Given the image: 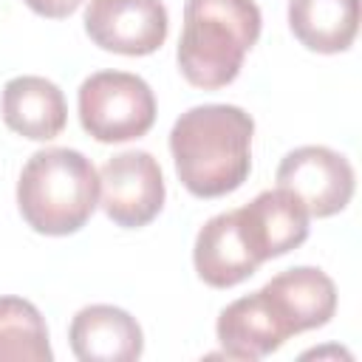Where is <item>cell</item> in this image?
<instances>
[{"instance_id": "6da1fadb", "label": "cell", "mask_w": 362, "mask_h": 362, "mask_svg": "<svg viewBox=\"0 0 362 362\" xmlns=\"http://www.w3.org/2000/svg\"><path fill=\"white\" fill-rule=\"evenodd\" d=\"M255 119L238 105H195L170 130V153L181 184L195 198L235 192L252 170Z\"/></svg>"}, {"instance_id": "2e32d148", "label": "cell", "mask_w": 362, "mask_h": 362, "mask_svg": "<svg viewBox=\"0 0 362 362\" xmlns=\"http://www.w3.org/2000/svg\"><path fill=\"white\" fill-rule=\"evenodd\" d=\"M34 14H40V17H51V20H62V17H68V14H74L79 6H82V0H23Z\"/></svg>"}, {"instance_id": "30bf717a", "label": "cell", "mask_w": 362, "mask_h": 362, "mask_svg": "<svg viewBox=\"0 0 362 362\" xmlns=\"http://www.w3.org/2000/svg\"><path fill=\"white\" fill-rule=\"evenodd\" d=\"M215 334H218L223 354L232 359H243V362H255V359L274 354L291 337L288 325L274 311L263 288L232 300L218 314Z\"/></svg>"}, {"instance_id": "4fadbf2b", "label": "cell", "mask_w": 362, "mask_h": 362, "mask_svg": "<svg viewBox=\"0 0 362 362\" xmlns=\"http://www.w3.org/2000/svg\"><path fill=\"white\" fill-rule=\"evenodd\" d=\"M192 263L198 277L212 288H232L257 272V257L249 252L235 209L212 215L195 235Z\"/></svg>"}, {"instance_id": "ba28073f", "label": "cell", "mask_w": 362, "mask_h": 362, "mask_svg": "<svg viewBox=\"0 0 362 362\" xmlns=\"http://www.w3.org/2000/svg\"><path fill=\"white\" fill-rule=\"evenodd\" d=\"M235 221L249 252L263 263L297 249L308 238L311 215L288 189L274 187L235 209Z\"/></svg>"}, {"instance_id": "7c38bea8", "label": "cell", "mask_w": 362, "mask_h": 362, "mask_svg": "<svg viewBox=\"0 0 362 362\" xmlns=\"http://www.w3.org/2000/svg\"><path fill=\"white\" fill-rule=\"evenodd\" d=\"M0 110L6 127L31 141H48L59 136L68 122V105L62 90L51 79L31 74L6 82Z\"/></svg>"}, {"instance_id": "5b68a950", "label": "cell", "mask_w": 362, "mask_h": 362, "mask_svg": "<svg viewBox=\"0 0 362 362\" xmlns=\"http://www.w3.org/2000/svg\"><path fill=\"white\" fill-rule=\"evenodd\" d=\"M277 187L288 189L311 218H328L342 212L356 187L351 161L322 144H305L283 156L277 167Z\"/></svg>"}, {"instance_id": "277c9868", "label": "cell", "mask_w": 362, "mask_h": 362, "mask_svg": "<svg viewBox=\"0 0 362 362\" xmlns=\"http://www.w3.org/2000/svg\"><path fill=\"white\" fill-rule=\"evenodd\" d=\"M79 122L102 144H119L144 136L156 122V96L150 85L127 71H96L79 85Z\"/></svg>"}, {"instance_id": "8fae6325", "label": "cell", "mask_w": 362, "mask_h": 362, "mask_svg": "<svg viewBox=\"0 0 362 362\" xmlns=\"http://www.w3.org/2000/svg\"><path fill=\"white\" fill-rule=\"evenodd\" d=\"M269 303L291 334L322 328L337 311V286L317 266H294L263 286Z\"/></svg>"}, {"instance_id": "52a82bcc", "label": "cell", "mask_w": 362, "mask_h": 362, "mask_svg": "<svg viewBox=\"0 0 362 362\" xmlns=\"http://www.w3.org/2000/svg\"><path fill=\"white\" fill-rule=\"evenodd\" d=\"M85 31L105 51L147 57L164 45L170 17L161 0H90Z\"/></svg>"}, {"instance_id": "7a4b0ae2", "label": "cell", "mask_w": 362, "mask_h": 362, "mask_svg": "<svg viewBox=\"0 0 362 362\" xmlns=\"http://www.w3.org/2000/svg\"><path fill=\"white\" fill-rule=\"evenodd\" d=\"M260 25L263 17L255 0H187L175 51L184 79L204 90L235 82L243 57L260 37Z\"/></svg>"}, {"instance_id": "8992f818", "label": "cell", "mask_w": 362, "mask_h": 362, "mask_svg": "<svg viewBox=\"0 0 362 362\" xmlns=\"http://www.w3.org/2000/svg\"><path fill=\"white\" fill-rule=\"evenodd\" d=\"M105 215L124 229L147 226L164 206V175L147 150H124L99 170Z\"/></svg>"}, {"instance_id": "5bb4252c", "label": "cell", "mask_w": 362, "mask_h": 362, "mask_svg": "<svg viewBox=\"0 0 362 362\" xmlns=\"http://www.w3.org/2000/svg\"><path fill=\"white\" fill-rule=\"evenodd\" d=\"M291 34L317 54L351 48L359 31V0H288Z\"/></svg>"}, {"instance_id": "3957f363", "label": "cell", "mask_w": 362, "mask_h": 362, "mask_svg": "<svg viewBox=\"0 0 362 362\" xmlns=\"http://www.w3.org/2000/svg\"><path fill=\"white\" fill-rule=\"evenodd\" d=\"M99 204V173L93 161L71 147L37 150L17 178L23 221L51 238L79 232Z\"/></svg>"}, {"instance_id": "9c48e42d", "label": "cell", "mask_w": 362, "mask_h": 362, "mask_svg": "<svg viewBox=\"0 0 362 362\" xmlns=\"http://www.w3.org/2000/svg\"><path fill=\"white\" fill-rule=\"evenodd\" d=\"M68 342L79 362H136L144 351L136 317L107 303L79 308L71 320Z\"/></svg>"}, {"instance_id": "9a60e30c", "label": "cell", "mask_w": 362, "mask_h": 362, "mask_svg": "<svg viewBox=\"0 0 362 362\" xmlns=\"http://www.w3.org/2000/svg\"><path fill=\"white\" fill-rule=\"evenodd\" d=\"M48 325L23 297H0V362H51Z\"/></svg>"}]
</instances>
